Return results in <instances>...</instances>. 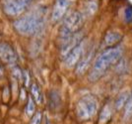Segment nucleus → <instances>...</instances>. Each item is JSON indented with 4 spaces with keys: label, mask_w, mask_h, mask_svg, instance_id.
<instances>
[{
    "label": "nucleus",
    "mask_w": 132,
    "mask_h": 124,
    "mask_svg": "<svg viewBox=\"0 0 132 124\" xmlns=\"http://www.w3.org/2000/svg\"><path fill=\"white\" fill-rule=\"evenodd\" d=\"M132 117V92L130 98L128 102L126 103V105L123 109V119L124 120H129Z\"/></svg>",
    "instance_id": "nucleus-14"
},
{
    "label": "nucleus",
    "mask_w": 132,
    "mask_h": 124,
    "mask_svg": "<svg viewBox=\"0 0 132 124\" xmlns=\"http://www.w3.org/2000/svg\"><path fill=\"white\" fill-rule=\"evenodd\" d=\"M31 92H32V96H33L34 99L38 103H40L43 98H42V93H40V89H39V86L34 84L32 85V88H31Z\"/></svg>",
    "instance_id": "nucleus-15"
},
{
    "label": "nucleus",
    "mask_w": 132,
    "mask_h": 124,
    "mask_svg": "<svg viewBox=\"0 0 132 124\" xmlns=\"http://www.w3.org/2000/svg\"><path fill=\"white\" fill-rule=\"evenodd\" d=\"M123 19L126 24H132V5L126 6L123 14Z\"/></svg>",
    "instance_id": "nucleus-17"
},
{
    "label": "nucleus",
    "mask_w": 132,
    "mask_h": 124,
    "mask_svg": "<svg viewBox=\"0 0 132 124\" xmlns=\"http://www.w3.org/2000/svg\"><path fill=\"white\" fill-rule=\"evenodd\" d=\"M35 109H36V104H35V99L33 97H29L28 99V103L27 106H26V113L29 116H32L35 112Z\"/></svg>",
    "instance_id": "nucleus-16"
},
{
    "label": "nucleus",
    "mask_w": 132,
    "mask_h": 124,
    "mask_svg": "<svg viewBox=\"0 0 132 124\" xmlns=\"http://www.w3.org/2000/svg\"><path fill=\"white\" fill-rule=\"evenodd\" d=\"M131 95V92L129 90H123L121 91L120 93L117 95L116 101L113 103V106H114V110H121V109H124V107L126 105V103L128 102L129 98Z\"/></svg>",
    "instance_id": "nucleus-11"
},
{
    "label": "nucleus",
    "mask_w": 132,
    "mask_h": 124,
    "mask_svg": "<svg viewBox=\"0 0 132 124\" xmlns=\"http://www.w3.org/2000/svg\"><path fill=\"white\" fill-rule=\"evenodd\" d=\"M44 21L45 9L42 7L16 19L13 27L16 32L23 36H35L44 29Z\"/></svg>",
    "instance_id": "nucleus-2"
},
{
    "label": "nucleus",
    "mask_w": 132,
    "mask_h": 124,
    "mask_svg": "<svg viewBox=\"0 0 132 124\" xmlns=\"http://www.w3.org/2000/svg\"><path fill=\"white\" fill-rule=\"evenodd\" d=\"M0 59L2 62L8 64L10 67L16 66L18 57L15 50L8 43H0Z\"/></svg>",
    "instance_id": "nucleus-7"
},
{
    "label": "nucleus",
    "mask_w": 132,
    "mask_h": 124,
    "mask_svg": "<svg viewBox=\"0 0 132 124\" xmlns=\"http://www.w3.org/2000/svg\"><path fill=\"white\" fill-rule=\"evenodd\" d=\"M85 16L79 11H73L63 20V23L59 29V40L60 42L70 38L71 36L78 33L84 25Z\"/></svg>",
    "instance_id": "nucleus-3"
},
{
    "label": "nucleus",
    "mask_w": 132,
    "mask_h": 124,
    "mask_svg": "<svg viewBox=\"0 0 132 124\" xmlns=\"http://www.w3.org/2000/svg\"><path fill=\"white\" fill-rule=\"evenodd\" d=\"M124 55V48L121 45L108 48L100 54L94 61L92 68L88 74L90 82H97L102 79L110 68L116 66L120 62Z\"/></svg>",
    "instance_id": "nucleus-1"
},
{
    "label": "nucleus",
    "mask_w": 132,
    "mask_h": 124,
    "mask_svg": "<svg viewBox=\"0 0 132 124\" xmlns=\"http://www.w3.org/2000/svg\"><path fill=\"white\" fill-rule=\"evenodd\" d=\"M72 0H56L51 12V22H59L66 15Z\"/></svg>",
    "instance_id": "nucleus-8"
},
{
    "label": "nucleus",
    "mask_w": 132,
    "mask_h": 124,
    "mask_svg": "<svg viewBox=\"0 0 132 124\" xmlns=\"http://www.w3.org/2000/svg\"><path fill=\"white\" fill-rule=\"evenodd\" d=\"M113 109H114L113 105H111L110 103H105L101 111V114H100V122L101 123L108 122L113 114Z\"/></svg>",
    "instance_id": "nucleus-12"
},
{
    "label": "nucleus",
    "mask_w": 132,
    "mask_h": 124,
    "mask_svg": "<svg viewBox=\"0 0 132 124\" xmlns=\"http://www.w3.org/2000/svg\"><path fill=\"white\" fill-rule=\"evenodd\" d=\"M3 72H4V71H3V68H2V65L0 64V75L3 74Z\"/></svg>",
    "instance_id": "nucleus-19"
},
{
    "label": "nucleus",
    "mask_w": 132,
    "mask_h": 124,
    "mask_svg": "<svg viewBox=\"0 0 132 124\" xmlns=\"http://www.w3.org/2000/svg\"><path fill=\"white\" fill-rule=\"evenodd\" d=\"M87 51V41L84 39L78 44L73 50H72L65 59H63V62L67 68H76L79 62L81 61L83 56Z\"/></svg>",
    "instance_id": "nucleus-6"
},
{
    "label": "nucleus",
    "mask_w": 132,
    "mask_h": 124,
    "mask_svg": "<svg viewBox=\"0 0 132 124\" xmlns=\"http://www.w3.org/2000/svg\"><path fill=\"white\" fill-rule=\"evenodd\" d=\"M33 2L34 0H4L3 10L8 16H19Z\"/></svg>",
    "instance_id": "nucleus-5"
},
{
    "label": "nucleus",
    "mask_w": 132,
    "mask_h": 124,
    "mask_svg": "<svg viewBox=\"0 0 132 124\" xmlns=\"http://www.w3.org/2000/svg\"><path fill=\"white\" fill-rule=\"evenodd\" d=\"M95 53H96V48L95 47H90L88 50L86 51L85 55L83 56L81 61L79 62L77 67L75 68V72L77 75H83L89 70L90 66L92 62L94 63V57H95Z\"/></svg>",
    "instance_id": "nucleus-9"
},
{
    "label": "nucleus",
    "mask_w": 132,
    "mask_h": 124,
    "mask_svg": "<svg viewBox=\"0 0 132 124\" xmlns=\"http://www.w3.org/2000/svg\"><path fill=\"white\" fill-rule=\"evenodd\" d=\"M122 39H123V36L120 32L114 31V30H110L106 32V34L104 37L103 45L105 47V49L113 48V47L120 45V42L122 41Z\"/></svg>",
    "instance_id": "nucleus-10"
},
{
    "label": "nucleus",
    "mask_w": 132,
    "mask_h": 124,
    "mask_svg": "<svg viewBox=\"0 0 132 124\" xmlns=\"http://www.w3.org/2000/svg\"><path fill=\"white\" fill-rule=\"evenodd\" d=\"M75 110L78 118L81 120H89L93 117L98 110V100L93 94L87 93L78 99Z\"/></svg>",
    "instance_id": "nucleus-4"
},
{
    "label": "nucleus",
    "mask_w": 132,
    "mask_h": 124,
    "mask_svg": "<svg viewBox=\"0 0 132 124\" xmlns=\"http://www.w3.org/2000/svg\"><path fill=\"white\" fill-rule=\"evenodd\" d=\"M42 118H43V114L42 112H37L31 120V124H40L42 122Z\"/></svg>",
    "instance_id": "nucleus-18"
},
{
    "label": "nucleus",
    "mask_w": 132,
    "mask_h": 124,
    "mask_svg": "<svg viewBox=\"0 0 132 124\" xmlns=\"http://www.w3.org/2000/svg\"><path fill=\"white\" fill-rule=\"evenodd\" d=\"M98 2L96 1V0H90L87 2V4H86V7H85V12H86V14L89 15V16H91V15H94L97 10H98Z\"/></svg>",
    "instance_id": "nucleus-13"
}]
</instances>
